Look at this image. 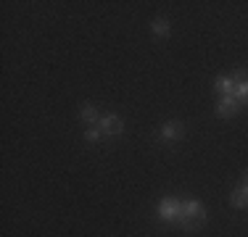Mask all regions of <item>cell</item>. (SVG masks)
Here are the masks:
<instances>
[{"instance_id": "7", "label": "cell", "mask_w": 248, "mask_h": 237, "mask_svg": "<svg viewBox=\"0 0 248 237\" xmlns=\"http://www.w3.org/2000/svg\"><path fill=\"white\" fill-rule=\"evenodd\" d=\"M232 206H238V208H248V185H243V187H238L232 193Z\"/></svg>"}, {"instance_id": "10", "label": "cell", "mask_w": 248, "mask_h": 237, "mask_svg": "<svg viewBox=\"0 0 248 237\" xmlns=\"http://www.w3.org/2000/svg\"><path fill=\"white\" fill-rule=\"evenodd\" d=\"M79 116L85 118V121H90L93 127H95V124H98V111L93 108V105H85V108H82V114H79Z\"/></svg>"}, {"instance_id": "11", "label": "cell", "mask_w": 248, "mask_h": 237, "mask_svg": "<svg viewBox=\"0 0 248 237\" xmlns=\"http://www.w3.org/2000/svg\"><path fill=\"white\" fill-rule=\"evenodd\" d=\"M100 132H103V129H100V127H90V129H87V132H85V137L90 140V142H95V140L100 137Z\"/></svg>"}, {"instance_id": "3", "label": "cell", "mask_w": 248, "mask_h": 237, "mask_svg": "<svg viewBox=\"0 0 248 237\" xmlns=\"http://www.w3.org/2000/svg\"><path fill=\"white\" fill-rule=\"evenodd\" d=\"M232 82H235V90H232L235 100H238L240 105H243V103H248V71H243V69H240L238 74L232 76Z\"/></svg>"}, {"instance_id": "2", "label": "cell", "mask_w": 248, "mask_h": 237, "mask_svg": "<svg viewBox=\"0 0 248 237\" xmlns=\"http://www.w3.org/2000/svg\"><path fill=\"white\" fill-rule=\"evenodd\" d=\"M158 216H161L164 222L180 224L182 216H185V206H182L180 200H174V198H167V200H161V203H158Z\"/></svg>"}, {"instance_id": "12", "label": "cell", "mask_w": 248, "mask_h": 237, "mask_svg": "<svg viewBox=\"0 0 248 237\" xmlns=\"http://www.w3.org/2000/svg\"><path fill=\"white\" fill-rule=\"evenodd\" d=\"M243 179H246V185H248V171H246V177H243Z\"/></svg>"}, {"instance_id": "5", "label": "cell", "mask_w": 248, "mask_h": 237, "mask_svg": "<svg viewBox=\"0 0 248 237\" xmlns=\"http://www.w3.org/2000/svg\"><path fill=\"white\" fill-rule=\"evenodd\" d=\"M100 129H103V134H122V129H124V124H122V118L119 116H103V121H100Z\"/></svg>"}, {"instance_id": "4", "label": "cell", "mask_w": 248, "mask_h": 237, "mask_svg": "<svg viewBox=\"0 0 248 237\" xmlns=\"http://www.w3.org/2000/svg\"><path fill=\"white\" fill-rule=\"evenodd\" d=\"M240 108V103L235 100V95H224V98L219 100V105H217V114L219 116H235Z\"/></svg>"}, {"instance_id": "1", "label": "cell", "mask_w": 248, "mask_h": 237, "mask_svg": "<svg viewBox=\"0 0 248 237\" xmlns=\"http://www.w3.org/2000/svg\"><path fill=\"white\" fill-rule=\"evenodd\" d=\"M203 219H206V208L198 203V200H187L185 203V216H182V222H180V227H185V229H196L203 224Z\"/></svg>"}, {"instance_id": "6", "label": "cell", "mask_w": 248, "mask_h": 237, "mask_svg": "<svg viewBox=\"0 0 248 237\" xmlns=\"http://www.w3.org/2000/svg\"><path fill=\"white\" fill-rule=\"evenodd\" d=\"M182 132H185V124H167V127L158 129V137L161 140H177V137H182Z\"/></svg>"}, {"instance_id": "9", "label": "cell", "mask_w": 248, "mask_h": 237, "mask_svg": "<svg viewBox=\"0 0 248 237\" xmlns=\"http://www.w3.org/2000/svg\"><path fill=\"white\" fill-rule=\"evenodd\" d=\"M153 34H156V37H161V34L167 37L169 34V21L167 19H156L153 21Z\"/></svg>"}, {"instance_id": "8", "label": "cell", "mask_w": 248, "mask_h": 237, "mask_svg": "<svg viewBox=\"0 0 248 237\" xmlns=\"http://www.w3.org/2000/svg\"><path fill=\"white\" fill-rule=\"evenodd\" d=\"M214 87L219 90L222 95H232V90H235V82L230 79V76H219V79L214 82Z\"/></svg>"}]
</instances>
